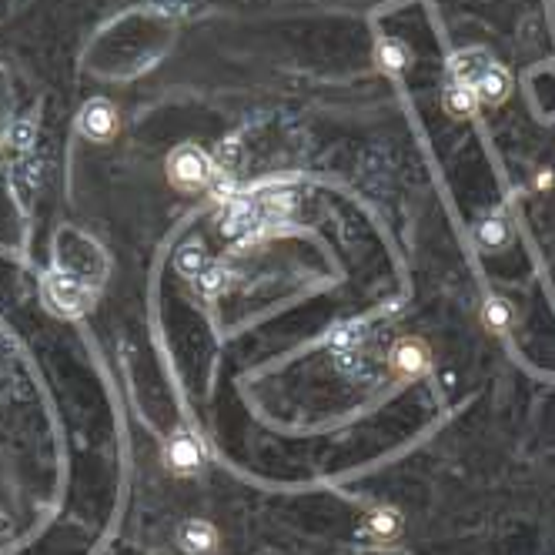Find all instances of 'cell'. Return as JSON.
I'll use <instances>...</instances> for the list:
<instances>
[{
	"instance_id": "cell-3",
	"label": "cell",
	"mask_w": 555,
	"mask_h": 555,
	"mask_svg": "<svg viewBox=\"0 0 555 555\" xmlns=\"http://www.w3.org/2000/svg\"><path fill=\"white\" fill-rule=\"evenodd\" d=\"M77 128H81V134L87 141L107 144V141H114V134L121 131V118H118V111H114L111 101H101V97H97V101L84 104L81 118H77Z\"/></svg>"
},
{
	"instance_id": "cell-9",
	"label": "cell",
	"mask_w": 555,
	"mask_h": 555,
	"mask_svg": "<svg viewBox=\"0 0 555 555\" xmlns=\"http://www.w3.org/2000/svg\"><path fill=\"white\" fill-rule=\"evenodd\" d=\"M442 107L449 111V118L465 121V118H475V111H479V97H475L472 87L452 84L449 91H445V97H442Z\"/></svg>"
},
{
	"instance_id": "cell-2",
	"label": "cell",
	"mask_w": 555,
	"mask_h": 555,
	"mask_svg": "<svg viewBox=\"0 0 555 555\" xmlns=\"http://www.w3.org/2000/svg\"><path fill=\"white\" fill-rule=\"evenodd\" d=\"M168 181L178 191H201L214 181V164L198 144H181L168 158Z\"/></svg>"
},
{
	"instance_id": "cell-12",
	"label": "cell",
	"mask_w": 555,
	"mask_h": 555,
	"mask_svg": "<svg viewBox=\"0 0 555 555\" xmlns=\"http://www.w3.org/2000/svg\"><path fill=\"white\" fill-rule=\"evenodd\" d=\"M482 321L489 331H509L512 328V305L505 298H489L485 301Z\"/></svg>"
},
{
	"instance_id": "cell-6",
	"label": "cell",
	"mask_w": 555,
	"mask_h": 555,
	"mask_svg": "<svg viewBox=\"0 0 555 555\" xmlns=\"http://www.w3.org/2000/svg\"><path fill=\"white\" fill-rule=\"evenodd\" d=\"M47 298H51V305L54 308H61L67 311V315H74V311H84L87 305V295H84V288L77 285L74 278H61V275H54L51 281H47Z\"/></svg>"
},
{
	"instance_id": "cell-7",
	"label": "cell",
	"mask_w": 555,
	"mask_h": 555,
	"mask_svg": "<svg viewBox=\"0 0 555 555\" xmlns=\"http://www.w3.org/2000/svg\"><path fill=\"white\" fill-rule=\"evenodd\" d=\"M375 61L385 74L402 77L408 71V64H412V54H408V47L402 41L385 37V41H378V47H375Z\"/></svg>"
},
{
	"instance_id": "cell-1",
	"label": "cell",
	"mask_w": 555,
	"mask_h": 555,
	"mask_svg": "<svg viewBox=\"0 0 555 555\" xmlns=\"http://www.w3.org/2000/svg\"><path fill=\"white\" fill-rule=\"evenodd\" d=\"M452 71H455V84L472 87L479 104H502L505 97L512 94V81L509 74L502 71L492 57H485L482 51H465L452 57Z\"/></svg>"
},
{
	"instance_id": "cell-8",
	"label": "cell",
	"mask_w": 555,
	"mask_h": 555,
	"mask_svg": "<svg viewBox=\"0 0 555 555\" xmlns=\"http://www.w3.org/2000/svg\"><path fill=\"white\" fill-rule=\"evenodd\" d=\"M168 465L178 475H188L194 472L201 465V449H198V442H194L191 435H178V438H171V445H168Z\"/></svg>"
},
{
	"instance_id": "cell-5",
	"label": "cell",
	"mask_w": 555,
	"mask_h": 555,
	"mask_svg": "<svg viewBox=\"0 0 555 555\" xmlns=\"http://www.w3.org/2000/svg\"><path fill=\"white\" fill-rule=\"evenodd\" d=\"M178 545L188 555H208L218 549V532H214L211 522H201V519H191L181 525L178 532Z\"/></svg>"
},
{
	"instance_id": "cell-11",
	"label": "cell",
	"mask_w": 555,
	"mask_h": 555,
	"mask_svg": "<svg viewBox=\"0 0 555 555\" xmlns=\"http://www.w3.org/2000/svg\"><path fill=\"white\" fill-rule=\"evenodd\" d=\"M475 238H479V245L485 251H502V248H509L512 228H509V221H505V218H489V221H482V225H479Z\"/></svg>"
},
{
	"instance_id": "cell-13",
	"label": "cell",
	"mask_w": 555,
	"mask_h": 555,
	"mask_svg": "<svg viewBox=\"0 0 555 555\" xmlns=\"http://www.w3.org/2000/svg\"><path fill=\"white\" fill-rule=\"evenodd\" d=\"M14 138H17V148H31V144H34V128H31V124H17Z\"/></svg>"
},
{
	"instance_id": "cell-4",
	"label": "cell",
	"mask_w": 555,
	"mask_h": 555,
	"mask_svg": "<svg viewBox=\"0 0 555 555\" xmlns=\"http://www.w3.org/2000/svg\"><path fill=\"white\" fill-rule=\"evenodd\" d=\"M388 365H392L395 378L408 382V378H418L432 368V352H428V345L422 338H402V342L392 348V355H388Z\"/></svg>"
},
{
	"instance_id": "cell-10",
	"label": "cell",
	"mask_w": 555,
	"mask_h": 555,
	"mask_svg": "<svg viewBox=\"0 0 555 555\" xmlns=\"http://www.w3.org/2000/svg\"><path fill=\"white\" fill-rule=\"evenodd\" d=\"M365 529L378 542H392L395 535H398V529H402V515H398L395 509H385V505H382V509H375L365 519Z\"/></svg>"
}]
</instances>
